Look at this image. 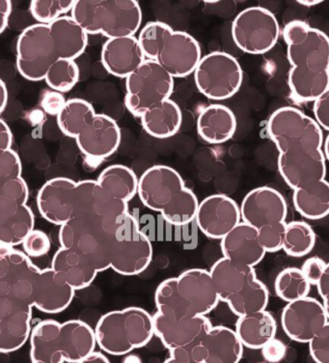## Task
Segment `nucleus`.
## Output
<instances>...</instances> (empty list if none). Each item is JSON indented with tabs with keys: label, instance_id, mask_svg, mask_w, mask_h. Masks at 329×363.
I'll list each match as a JSON object with an SVG mask.
<instances>
[{
	"label": "nucleus",
	"instance_id": "36",
	"mask_svg": "<svg viewBox=\"0 0 329 363\" xmlns=\"http://www.w3.org/2000/svg\"><path fill=\"white\" fill-rule=\"evenodd\" d=\"M274 288L278 297L289 303L308 297L311 284L301 269L288 268L279 272Z\"/></svg>",
	"mask_w": 329,
	"mask_h": 363
},
{
	"label": "nucleus",
	"instance_id": "52",
	"mask_svg": "<svg viewBox=\"0 0 329 363\" xmlns=\"http://www.w3.org/2000/svg\"><path fill=\"white\" fill-rule=\"evenodd\" d=\"M163 363H198L192 357L191 351L176 350L170 352V357Z\"/></svg>",
	"mask_w": 329,
	"mask_h": 363
},
{
	"label": "nucleus",
	"instance_id": "51",
	"mask_svg": "<svg viewBox=\"0 0 329 363\" xmlns=\"http://www.w3.org/2000/svg\"><path fill=\"white\" fill-rule=\"evenodd\" d=\"M13 144V133L4 119L0 121V150H10Z\"/></svg>",
	"mask_w": 329,
	"mask_h": 363
},
{
	"label": "nucleus",
	"instance_id": "14",
	"mask_svg": "<svg viewBox=\"0 0 329 363\" xmlns=\"http://www.w3.org/2000/svg\"><path fill=\"white\" fill-rule=\"evenodd\" d=\"M279 35L277 18L266 8H246L233 21L232 37L235 44L250 55L269 52L277 45Z\"/></svg>",
	"mask_w": 329,
	"mask_h": 363
},
{
	"label": "nucleus",
	"instance_id": "12",
	"mask_svg": "<svg viewBox=\"0 0 329 363\" xmlns=\"http://www.w3.org/2000/svg\"><path fill=\"white\" fill-rule=\"evenodd\" d=\"M126 108L133 116L140 118L152 106L169 100L174 77L155 61L146 60L126 79Z\"/></svg>",
	"mask_w": 329,
	"mask_h": 363
},
{
	"label": "nucleus",
	"instance_id": "5",
	"mask_svg": "<svg viewBox=\"0 0 329 363\" xmlns=\"http://www.w3.org/2000/svg\"><path fill=\"white\" fill-rule=\"evenodd\" d=\"M32 363H77L94 353L95 330L80 320L60 324L45 320L35 325L30 336Z\"/></svg>",
	"mask_w": 329,
	"mask_h": 363
},
{
	"label": "nucleus",
	"instance_id": "8",
	"mask_svg": "<svg viewBox=\"0 0 329 363\" xmlns=\"http://www.w3.org/2000/svg\"><path fill=\"white\" fill-rule=\"evenodd\" d=\"M97 344L112 356H124L147 345L155 335L152 315L140 308L104 314L95 328Z\"/></svg>",
	"mask_w": 329,
	"mask_h": 363
},
{
	"label": "nucleus",
	"instance_id": "17",
	"mask_svg": "<svg viewBox=\"0 0 329 363\" xmlns=\"http://www.w3.org/2000/svg\"><path fill=\"white\" fill-rule=\"evenodd\" d=\"M328 322L323 303L310 297L289 303L281 316L286 335L299 343L311 342Z\"/></svg>",
	"mask_w": 329,
	"mask_h": 363
},
{
	"label": "nucleus",
	"instance_id": "3",
	"mask_svg": "<svg viewBox=\"0 0 329 363\" xmlns=\"http://www.w3.org/2000/svg\"><path fill=\"white\" fill-rule=\"evenodd\" d=\"M58 127L64 135L73 138L91 167L118 150L121 130L111 117L96 113L92 105L82 99L67 101L57 116Z\"/></svg>",
	"mask_w": 329,
	"mask_h": 363
},
{
	"label": "nucleus",
	"instance_id": "33",
	"mask_svg": "<svg viewBox=\"0 0 329 363\" xmlns=\"http://www.w3.org/2000/svg\"><path fill=\"white\" fill-rule=\"evenodd\" d=\"M140 119L148 135L156 138H168L180 130L183 116L180 106L169 99L150 108Z\"/></svg>",
	"mask_w": 329,
	"mask_h": 363
},
{
	"label": "nucleus",
	"instance_id": "40",
	"mask_svg": "<svg viewBox=\"0 0 329 363\" xmlns=\"http://www.w3.org/2000/svg\"><path fill=\"white\" fill-rule=\"evenodd\" d=\"M76 0H65V1H40L33 0L30 4V12L35 20L39 23L50 25L53 21L62 18V15L67 14L73 10Z\"/></svg>",
	"mask_w": 329,
	"mask_h": 363
},
{
	"label": "nucleus",
	"instance_id": "48",
	"mask_svg": "<svg viewBox=\"0 0 329 363\" xmlns=\"http://www.w3.org/2000/svg\"><path fill=\"white\" fill-rule=\"evenodd\" d=\"M262 356L269 363H278L284 359L287 347L279 339L274 338L261 349Z\"/></svg>",
	"mask_w": 329,
	"mask_h": 363
},
{
	"label": "nucleus",
	"instance_id": "1",
	"mask_svg": "<svg viewBox=\"0 0 329 363\" xmlns=\"http://www.w3.org/2000/svg\"><path fill=\"white\" fill-rule=\"evenodd\" d=\"M267 129L279 152L278 169L294 191L295 207L313 196H329L323 130L317 121L298 108L283 106L269 117Z\"/></svg>",
	"mask_w": 329,
	"mask_h": 363
},
{
	"label": "nucleus",
	"instance_id": "50",
	"mask_svg": "<svg viewBox=\"0 0 329 363\" xmlns=\"http://www.w3.org/2000/svg\"><path fill=\"white\" fill-rule=\"evenodd\" d=\"M318 291L323 300V306L325 308L326 315H328L329 320V263L326 266L325 274L320 279L319 284L317 285Z\"/></svg>",
	"mask_w": 329,
	"mask_h": 363
},
{
	"label": "nucleus",
	"instance_id": "44",
	"mask_svg": "<svg viewBox=\"0 0 329 363\" xmlns=\"http://www.w3.org/2000/svg\"><path fill=\"white\" fill-rule=\"evenodd\" d=\"M23 247L28 257H42L50 250V238L45 232L31 231L23 241Z\"/></svg>",
	"mask_w": 329,
	"mask_h": 363
},
{
	"label": "nucleus",
	"instance_id": "26",
	"mask_svg": "<svg viewBox=\"0 0 329 363\" xmlns=\"http://www.w3.org/2000/svg\"><path fill=\"white\" fill-rule=\"evenodd\" d=\"M221 250L223 257L252 268L267 253L259 240L258 230L245 223H240L221 240Z\"/></svg>",
	"mask_w": 329,
	"mask_h": 363
},
{
	"label": "nucleus",
	"instance_id": "28",
	"mask_svg": "<svg viewBox=\"0 0 329 363\" xmlns=\"http://www.w3.org/2000/svg\"><path fill=\"white\" fill-rule=\"evenodd\" d=\"M52 264L53 271L76 291L89 287L99 272L89 258L69 248L58 250Z\"/></svg>",
	"mask_w": 329,
	"mask_h": 363
},
{
	"label": "nucleus",
	"instance_id": "55",
	"mask_svg": "<svg viewBox=\"0 0 329 363\" xmlns=\"http://www.w3.org/2000/svg\"><path fill=\"white\" fill-rule=\"evenodd\" d=\"M8 98H9V93L6 84L4 81H0V112H4L8 104Z\"/></svg>",
	"mask_w": 329,
	"mask_h": 363
},
{
	"label": "nucleus",
	"instance_id": "11",
	"mask_svg": "<svg viewBox=\"0 0 329 363\" xmlns=\"http://www.w3.org/2000/svg\"><path fill=\"white\" fill-rule=\"evenodd\" d=\"M66 60L50 25L37 23L26 28L17 42V68L30 82L45 79L50 67Z\"/></svg>",
	"mask_w": 329,
	"mask_h": 363
},
{
	"label": "nucleus",
	"instance_id": "41",
	"mask_svg": "<svg viewBox=\"0 0 329 363\" xmlns=\"http://www.w3.org/2000/svg\"><path fill=\"white\" fill-rule=\"evenodd\" d=\"M287 223H281L259 229V240L266 252H277L284 247Z\"/></svg>",
	"mask_w": 329,
	"mask_h": 363
},
{
	"label": "nucleus",
	"instance_id": "56",
	"mask_svg": "<svg viewBox=\"0 0 329 363\" xmlns=\"http://www.w3.org/2000/svg\"><path fill=\"white\" fill-rule=\"evenodd\" d=\"M299 4L305 7H313L322 4V0H299Z\"/></svg>",
	"mask_w": 329,
	"mask_h": 363
},
{
	"label": "nucleus",
	"instance_id": "49",
	"mask_svg": "<svg viewBox=\"0 0 329 363\" xmlns=\"http://www.w3.org/2000/svg\"><path fill=\"white\" fill-rule=\"evenodd\" d=\"M316 121L329 132V89L314 103Z\"/></svg>",
	"mask_w": 329,
	"mask_h": 363
},
{
	"label": "nucleus",
	"instance_id": "6",
	"mask_svg": "<svg viewBox=\"0 0 329 363\" xmlns=\"http://www.w3.org/2000/svg\"><path fill=\"white\" fill-rule=\"evenodd\" d=\"M138 40L146 60L159 64L174 79L194 73L202 60L201 48L194 37L162 21L147 23Z\"/></svg>",
	"mask_w": 329,
	"mask_h": 363
},
{
	"label": "nucleus",
	"instance_id": "22",
	"mask_svg": "<svg viewBox=\"0 0 329 363\" xmlns=\"http://www.w3.org/2000/svg\"><path fill=\"white\" fill-rule=\"evenodd\" d=\"M32 306L0 297V351L9 354L25 345L31 336Z\"/></svg>",
	"mask_w": 329,
	"mask_h": 363
},
{
	"label": "nucleus",
	"instance_id": "7",
	"mask_svg": "<svg viewBox=\"0 0 329 363\" xmlns=\"http://www.w3.org/2000/svg\"><path fill=\"white\" fill-rule=\"evenodd\" d=\"M71 17L87 34H103L109 40L135 36L143 11L135 0H79Z\"/></svg>",
	"mask_w": 329,
	"mask_h": 363
},
{
	"label": "nucleus",
	"instance_id": "46",
	"mask_svg": "<svg viewBox=\"0 0 329 363\" xmlns=\"http://www.w3.org/2000/svg\"><path fill=\"white\" fill-rule=\"evenodd\" d=\"M326 266L328 264L323 259L314 256V257H310L305 261L301 271L310 284L317 286L325 274Z\"/></svg>",
	"mask_w": 329,
	"mask_h": 363
},
{
	"label": "nucleus",
	"instance_id": "23",
	"mask_svg": "<svg viewBox=\"0 0 329 363\" xmlns=\"http://www.w3.org/2000/svg\"><path fill=\"white\" fill-rule=\"evenodd\" d=\"M191 354L198 363H239L243 356V345L236 330L218 325L211 328Z\"/></svg>",
	"mask_w": 329,
	"mask_h": 363
},
{
	"label": "nucleus",
	"instance_id": "19",
	"mask_svg": "<svg viewBox=\"0 0 329 363\" xmlns=\"http://www.w3.org/2000/svg\"><path fill=\"white\" fill-rule=\"evenodd\" d=\"M240 208L225 194H213L199 203L196 220L198 228L213 240L223 239L240 223Z\"/></svg>",
	"mask_w": 329,
	"mask_h": 363
},
{
	"label": "nucleus",
	"instance_id": "24",
	"mask_svg": "<svg viewBox=\"0 0 329 363\" xmlns=\"http://www.w3.org/2000/svg\"><path fill=\"white\" fill-rule=\"evenodd\" d=\"M146 61L139 40L135 36L109 39L101 50V62L112 76L128 79Z\"/></svg>",
	"mask_w": 329,
	"mask_h": 363
},
{
	"label": "nucleus",
	"instance_id": "29",
	"mask_svg": "<svg viewBox=\"0 0 329 363\" xmlns=\"http://www.w3.org/2000/svg\"><path fill=\"white\" fill-rule=\"evenodd\" d=\"M34 230V215L26 204L0 202V242L2 245L15 247L23 245Z\"/></svg>",
	"mask_w": 329,
	"mask_h": 363
},
{
	"label": "nucleus",
	"instance_id": "21",
	"mask_svg": "<svg viewBox=\"0 0 329 363\" xmlns=\"http://www.w3.org/2000/svg\"><path fill=\"white\" fill-rule=\"evenodd\" d=\"M77 184L71 179L58 177L43 185L37 205L45 220L62 226L74 217Z\"/></svg>",
	"mask_w": 329,
	"mask_h": 363
},
{
	"label": "nucleus",
	"instance_id": "10",
	"mask_svg": "<svg viewBox=\"0 0 329 363\" xmlns=\"http://www.w3.org/2000/svg\"><path fill=\"white\" fill-rule=\"evenodd\" d=\"M108 220L95 216H76L60 227L61 247L87 256L99 272L111 269V235L106 226Z\"/></svg>",
	"mask_w": 329,
	"mask_h": 363
},
{
	"label": "nucleus",
	"instance_id": "39",
	"mask_svg": "<svg viewBox=\"0 0 329 363\" xmlns=\"http://www.w3.org/2000/svg\"><path fill=\"white\" fill-rule=\"evenodd\" d=\"M155 301L157 311L189 317L184 313L183 303L179 296L177 279H168L160 283L155 294Z\"/></svg>",
	"mask_w": 329,
	"mask_h": 363
},
{
	"label": "nucleus",
	"instance_id": "31",
	"mask_svg": "<svg viewBox=\"0 0 329 363\" xmlns=\"http://www.w3.org/2000/svg\"><path fill=\"white\" fill-rule=\"evenodd\" d=\"M210 274L219 300L225 303L248 282L257 279L252 267L234 262L225 257L219 259L213 264Z\"/></svg>",
	"mask_w": 329,
	"mask_h": 363
},
{
	"label": "nucleus",
	"instance_id": "27",
	"mask_svg": "<svg viewBox=\"0 0 329 363\" xmlns=\"http://www.w3.org/2000/svg\"><path fill=\"white\" fill-rule=\"evenodd\" d=\"M74 292L52 269H41L35 286L33 306L45 313H60L68 308Z\"/></svg>",
	"mask_w": 329,
	"mask_h": 363
},
{
	"label": "nucleus",
	"instance_id": "34",
	"mask_svg": "<svg viewBox=\"0 0 329 363\" xmlns=\"http://www.w3.org/2000/svg\"><path fill=\"white\" fill-rule=\"evenodd\" d=\"M97 181L115 199L128 203L138 194L139 179L133 169L124 165L115 164L106 168Z\"/></svg>",
	"mask_w": 329,
	"mask_h": 363
},
{
	"label": "nucleus",
	"instance_id": "2",
	"mask_svg": "<svg viewBox=\"0 0 329 363\" xmlns=\"http://www.w3.org/2000/svg\"><path fill=\"white\" fill-rule=\"evenodd\" d=\"M283 37L291 65V95L299 101H317L329 89V37L302 21L287 23Z\"/></svg>",
	"mask_w": 329,
	"mask_h": 363
},
{
	"label": "nucleus",
	"instance_id": "59",
	"mask_svg": "<svg viewBox=\"0 0 329 363\" xmlns=\"http://www.w3.org/2000/svg\"><path fill=\"white\" fill-rule=\"evenodd\" d=\"M256 363H269V362H256Z\"/></svg>",
	"mask_w": 329,
	"mask_h": 363
},
{
	"label": "nucleus",
	"instance_id": "38",
	"mask_svg": "<svg viewBox=\"0 0 329 363\" xmlns=\"http://www.w3.org/2000/svg\"><path fill=\"white\" fill-rule=\"evenodd\" d=\"M79 79V68L74 60H61L50 67L45 81L52 90L60 93L73 89Z\"/></svg>",
	"mask_w": 329,
	"mask_h": 363
},
{
	"label": "nucleus",
	"instance_id": "43",
	"mask_svg": "<svg viewBox=\"0 0 329 363\" xmlns=\"http://www.w3.org/2000/svg\"><path fill=\"white\" fill-rule=\"evenodd\" d=\"M21 162L18 155L10 149L0 154V183L21 177Z\"/></svg>",
	"mask_w": 329,
	"mask_h": 363
},
{
	"label": "nucleus",
	"instance_id": "25",
	"mask_svg": "<svg viewBox=\"0 0 329 363\" xmlns=\"http://www.w3.org/2000/svg\"><path fill=\"white\" fill-rule=\"evenodd\" d=\"M128 209L127 202L109 196L97 180L80 181L77 184L74 217L87 215L103 218H119L128 213Z\"/></svg>",
	"mask_w": 329,
	"mask_h": 363
},
{
	"label": "nucleus",
	"instance_id": "47",
	"mask_svg": "<svg viewBox=\"0 0 329 363\" xmlns=\"http://www.w3.org/2000/svg\"><path fill=\"white\" fill-rule=\"evenodd\" d=\"M67 101L62 93L57 91H48L43 96L41 106L45 113L52 116H58L65 108Z\"/></svg>",
	"mask_w": 329,
	"mask_h": 363
},
{
	"label": "nucleus",
	"instance_id": "4",
	"mask_svg": "<svg viewBox=\"0 0 329 363\" xmlns=\"http://www.w3.org/2000/svg\"><path fill=\"white\" fill-rule=\"evenodd\" d=\"M138 196L144 206L160 213L174 226H184L196 218L199 202L172 167L155 165L139 178Z\"/></svg>",
	"mask_w": 329,
	"mask_h": 363
},
{
	"label": "nucleus",
	"instance_id": "53",
	"mask_svg": "<svg viewBox=\"0 0 329 363\" xmlns=\"http://www.w3.org/2000/svg\"><path fill=\"white\" fill-rule=\"evenodd\" d=\"M11 12H12V2L1 0L0 1V33H4L6 29Z\"/></svg>",
	"mask_w": 329,
	"mask_h": 363
},
{
	"label": "nucleus",
	"instance_id": "32",
	"mask_svg": "<svg viewBox=\"0 0 329 363\" xmlns=\"http://www.w3.org/2000/svg\"><path fill=\"white\" fill-rule=\"evenodd\" d=\"M277 332V320L267 311L239 317L236 324V333L240 342L243 347L252 350L263 348L275 338Z\"/></svg>",
	"mask_w": 329,
	"mask_h": 363
},
{
	"label": "nucleus",
	"instance_id": "9",
	"mask_svg": "<svg viewBox=\"0 0 329 363\" xmlns=\"http://www.w3.org/2000/svg\"><path fill=\"white\" fill-rule=\"evenodd\" d=\"M111 269L123 276H138L148 268L152 258L149 238L130 213L111 223Z\"/></svg>",
	"mask_w": 329,
	"mask_h": 363
},
{
	"label": "nucleus",
	"instance_id": "45",
	"mask_svg": "<svg viewBox=\"0 0 329 363\" xmlns=\"http://www.w3.org/2000/svg\"><path fill=\"white\" fill-rule=\"evenodd\" d=\"M309 351L316 363H329V322L309 343Z\"/></svg>",
	"mask_w": 329,
	"mask_h": 363
},
{
	"label": "nucleus",
	"instance_id": "18",
	"mask_svg": "<svg viewBox=\"0 0 329 363\" xmlns=\"http://www.w3.org/2000/svg\"><path fill=\"white\" fill-rule=\"evenodd\" d=\"M177 288L184 313L189 317L206 316L221 301L210 272L206 269L184 272L177 277Z\"/></svg>",
	"mask_w": 329,
	"mask_h": 363
},
{
	"label": "nucleus",
	"instance_id": "37",
	"mask_svg": "<svg viewBox=\"0 0 329 363\" xmlns=\"http://www.w3.org/2000/svg\"><path fill=\"white\" fill-rule=\"evenodd\" d=\"M316 244V235L312 227L304 221H291L286 227L283 250L291 257H303L309 255Z\"/></svg>",
	"mask_w": 329,
	"mask_h": 363
},
{
	"label": "nucleus",
	"instance_id": "57",
	"mask_svg": "<svg viewBox=\"0 0 329 363\" xmlns=\"http://www.w3.org/2000/svg\"><path fill=\"white\" fill-rule=\"evenodd\" d=\"M124 363H140V359H139L138 357H136L135 356H130L126 357Z\"/></svg>",
	"mask_w": 329,
	"mask_h": 363
},
{
	"label": "nucleus",
	"instance_id": "58",
	"mask_svg": "<svg viewBox=\"0 0 329 363\" xmlns=\"http://www.w3.org/2000/svg\"><path fill=\"white\" fill-rule=\"evenodd\" d=\"M325 155L326 159H328L329 162V135L325 141Z\"/></svg>",
	"mask_w": 329,
	"mask_h": 363
},
{
	"label": "nucleus",
	"instance_id": "30",
	"mask_svg": "<svg viewBox=\"0 0 329 363\" xmlns=\"http://www.w3.org/2000/svg\"><path fill=\"white\" fill-rule=\"evenodd\" d=\"M237 130L234 112L223 105H211L203 109L197 120L200 138L210 144L227 143Z\"/></svg>",
	"mask_w": 329,
	"mask_h": 363
},
{
	"label": "nucleus",
	"instance_id": "13",
	"mask_svg": "<svg viewBox=\"0 0 329 363\" xmlns=\"http://www.w3.org/2000/svg\"><path fill=\"white\" fill-rule=\"evenodd\" d=\"M195 84L205 97L223 101L233 97L242 84V67L226 52L208 53L200 60L194 72Z\"/></svg>",
	"mask_w": 329,
	"mask_h": 363
},
{
	"label": "nucleus",
	"instance_id": "20",
	"mask_svg": "<svg viewBox=\"0 0 329 363\" xmlns=\"http://www.w3.org/2000/svg\"><path fill=\"white\" fill-rule=\"evenodd\" d=\"M242 223L254 227H262L286 223L287 203L282 194L269 186L252 189L246 194L240 206Z\"/></svg>",
	"mask_w": 329,
	"mask_h": 363
},
{
	"label": "nucleus",
	"instance_id": "42",
	"mask_svg": "<svg viewBox=\"0 0 329 363\" xmlns=\"http://www.w3.org/2000/svg\"><path fill=\"white\" fill-rule=\"evenodd\" d=\"M28 186L23 177L0 183V202H18L26 204Z\"/></svg>",
	"mask_w": 329,
	"mask_h": 363
},
{
	"label": "nucleus",
	"instance_id": "15",
	"mask_svg": "<svg viewBox=\"0 0 329 363\" xmlns=\"http://www.w3.org/2000/svg\"><path fill=\"white\" fill-rule=\"evenodd\" d=\"M41 269L26 253L0 247V297L14 298L33 306L34 291Z\"/></svg>",
	"mask_w": 329,
	"mask_h": 363
},
{
	"label": "nucleus",
	"instance_id": "54",
	"mask_svg": "<svg viewBox=\"0 0 329 363\" xmlns=\"http://www.w3.org/2000/svg\"><path fill=\"white\" fill-rule=\"evenodd\" d=\"M77 363H111V362L104 354L98 353V352H94V353Z\"/></svg>",
	"mask_w": 329,
	"mask_h": 363
},
{
	"label": "nucleus",
	"instance_id": "16",
	"mask_svg": "<svg viewBox=\"0 0 329 363\" xmlns=\"http://www.w3.org/2000/svg\"><path fill=\"white\" fill-rule=\"evenodd\" d=\"M155 335L171 351H191L213 328L206 316L182 317L157 311L152 315Z\"/></svg>",
	"mask_w": 329,
	"mask_h": 363
},
{
	"label": "nucleus",
	"instance_id": "35",
	"mask_svg": "<svg viewBox=\"0 0 329 363\" xmlns=\"http://www.w3.org/2000/svg\"><path fill=\"white\" fill-rule=\"evenodd\" d=\"M226 303L238 317L258 313L266 311L269 303V291L263 282L255 279L235 294Z\"/></svg>",
	"mask_w": 329,
	"mask_h": 363
}]
</instances>
